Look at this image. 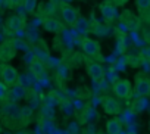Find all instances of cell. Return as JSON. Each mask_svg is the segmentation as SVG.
<instances>
[{
    "label": "cell",
    "instance_id": "cell-11",
    "mask_svg": "<svg viewBox=\"0 0 150 134\" xmlns=\"http://www.w3.org/2000/svg\"><path fill=\"white\" fill-rule=\"evenodd\" d=\"M30 71H31L37 78H40V77L44 74V71H46V66H44L43 60H41V59H37V57H33V60L30 62Z\"/></svg>",
    "mask_w": 150,
    "mask_h": 134
},
{
    "label": "cell",
    "instance_id": "cell-6",
    "mask_svg": "<svg viewBox=\"0 0 150 134\" xmlns=\"http://www.w3.org/2000/svg\"><path fill=\"white\" fill-rule=\"evenodd\" d=\"M100 13H102L105 22L112 24L115 21V18H116V8L109 2V0H106V2H103L100 5Z\"/></svg>",
    "mask_w": 150,
    "mask_h": 134
},
{
    "label": "cell",
    "instance_id": "cell-14",
    "mask_svg": "<svg viewBox=\"0 0 150 134\" xmlns=\"http://www.w3.org/2000/svg\"><path fill=\"white\" fill-rule=\"evenodd\" d=\"M11 96L13 100H21V99H25L27 97V89L22 86V84H15L12 86V90H11Z\"/></svg>",
    "mask_w": 150,
    "mask_h": 134
},
{
    "label": "cell",
    "instance_id": "cell-4",
    "mask_svg": "<svg viewBox=\"0 0 150 134\" xmlns=\"http://www.w3.org/2000/svg\"><path fill=\"white\" fill-rule=\"evenodd\" d=\"M83 52L88 56V57H99L100 55V43L97 40H91V38H84L81 43Z\"/></svg>",
    "mask_w": 150,
    "mask_h": 134
},
{
    "label": "cell",
    "instance_id": "cell-20",
    "mask_svg": "<svg viewBox=\"0 0 150 134\" xmlns=\"http://www.w3.org/2000/svg\"><path fill=\"white\" fill-rule=\"evenodd\" d=\"M8 96V87L0 81V100H5Z\"/></svg>",
    "mask_w": 150,
    "mask_h": 134
},
{
    "label": "cell",
    "instance_id": "cell-16",
    "mask_svg": "<svg viewBox=\"0 0 150 134\" xmlns=\"http://www.w3.org/2000/svg\"><path fill=\"white\" fill-rule=\"evenodd\" d=\"M33 116V109L30 106H22L19 108V113H18V119L22 122V124H28L30 119Z\"/></svg>",
    "mask_w": 150,
    "mask_h": 134
},
{
    "label": "cell",
    "instance_id": "cell-22",
    "mask_svg": "<svg viewBox=\"0 0 150 134\" xmlns=\"http://www.w3.org/2000/svg\"><path fill=\"white\" fill-rule=\"evenodd\" d=\"M144 108H146V99H141V100H138V102L134 105V109H135V111H138V112H140V111H143Z\"/></svg>",
    "mask_w": 150,
    "mask_h": 134
},
{
    "label": "cell",
    "instance_id": "cell-9",
    "mask_svg": "<svg viewBox=\"0 0 150 134\" xmlns=\"http://www.w3.org/2000/svg\"><path fill=\"white\" fill-rule=\"evenodd\" d=\"M16 55V47L9 43V41H5V43H0V60L3 62H8V60H12Z\"/></svg>",
    "mask_w": 150,
    "mask_h": 134
},
{
    "label": "cell",
    "instance_id": "cell-7",
    "mask_svg": "<svg viewBox=\"0 0 150 134\" xmlns=\"http://www.w3.org/2000/svg\"><path fill=\"white\" fill-rule=\"evenodd\" d=\"M88 75L91 77L93 81L99 83V81H103L105 78V69H103V66L99 63V62H88Z\"/></svg>",
    "mask_w": 150,
    "mask_h": 134
},
{
    "label": "cell",
    "instance_id": "cell-8",
    "mask_svg": "<svg viewBox=\"0 0 150 134\" xmlns=\"http://www.w3.org/2000/svg\"><path fill=\"white\" fill-rule=\"evenodd\" d=\"M103 111L106 115H118L121 113V103L115 97H105L103 100Z\"/></svg>",
    "mask_w": 150,
    "mask_h": 134
},
{
    "label": "cell",
    "instance_id": "cell-15",
    "mask_svg": "<svg viewBox=\"0 0 150 134\" xmlns=\"http://www.w3.org/2000/svg\"><path fill=\"white\" fill-rule=\"evenodd\" d=\"M24 25H25V19L21 18V16H12L8 21V27L11 30H13V31H21V28Z\"/></svg>",
    "mask_w": 150,
    "mask_h": 134
},
{
    "label": "cell",
    "instance_id": "cell-12",
    "mask_svg": "<svg viewBox=\"0 0 150 134\" xmlns=\"http://www.w3.org/2000/svg\"><path fill=\"white\" fill-rule=\"evenodd\" d=\"M2 112H3V115H5V116H9L11 119H13V118H18V113H19V106H18L15 102L5 103V105H3Z\"/></svg>",
    "mask_w": 150,
    "mask_h": 134
},
{
    "label": "cell",
    "instance_id": "cell-2",
    "mask_svg": "<svg viewBox=\"0 0 150 134\" xmlns=\"http://www.w3.org/2000/svg\"><path fill=\"white\" fill-rule=\"evenodd\" d=\"M113 93L118 99H128L132 93V86L128 80H118L113 84Z\"/></svg>",
    "mask_w": 150,
    "mask_h": 134
},
{
    "label": "cell",
    "instance_id": "cell-1",
    "mask_svg": "<svg viewBox=\"0 0 150 134\" xmlns=\"http://www.w3.org/2000/svg\"><path fill=\"white\" fill-rule=\"evenodd\" d=\"M0 78H2V83L6 86V87H12L18 83L19 80V75H18V71L11 65H5L2 71H0Z\"/></svg>",
    "mask_w": 150,
    "mask_h": 134
},
{
    "label": "cell",
    "instance_id": "cell-23",
    "mask_svg": "<svg viewBox=\"0 0 150 134\" xmlns=\"http://www.w3.org/2000/svg\"><path fill=\"white\" fill-rule=\"evenodd\" d=\"M127 2H128V0H112V5L113 6H124V5H127Z\"/></svg>",
    "mask_w": 150,
    "mask_h": 134
},
{
    "label": "cell",
    "instance_id": "cell-5",
    "mask_svg": "<svg viewBox=\"0 0 150 134\" xmlns=\"http://www.w3.org/2000/svg\"><path fill=\"white\" fill-rule=\"evenodd\" d=\"M60 15H62V19L65 21V24L69 25V27H75V24H77V21H78V12L69 5L62 6Z\"/></svg>",
    "mask_w": 150,
    "mask_h": 134
},
{
    "label": "cell",
    "instance_id": "cell-19",
    "mask_svg": "<svg viewBox=\"0 0 150 134\" xmlns=\"http://www.w3.org/2000/svg\"><path fill=\"white\" fill-rule=\"evenodd\" d=\"M3 2H5V5H6L9 9H12V8H16V6H19L22 0H3Z\"/></svg>",
    "mask_w": 150,
    "mask_h": 134
},
{
    "label": "cell",
    "instance_id": "cell-10",
    "mask_svg": "<svg viewBox=\"0 0 150 134\" xmlns=\"http://www.w3.org/2000/svg\"><path fill=\"white\" fill-rule=\"evenodd\" d=\"M43 27H44V30H46L47 33H60L62 28H63V25H62L56 18H53V16L44 18V21H43Z\"/></svg>",
    "mask_w": 150,
    "mask_h": 134
},
{
    "label": "cell",
    "instance_id": "cell-3",
    "mask_svg": "<svg viewBox=\"0 0 150 134\" xmlns=\"http://www.w3.org/2000/svg\"><path fill=\"white\" fill-rule=\"evenodd\" d=\"M134 90L137 97H147L150 94V80L146 75H137Z\"/></svg>",
    "mask_w": 150,
    "mask_h": 134
},
{
    "label": "cell",
    "instance_id": "cell-13",
    "mask_svg": "<svg viewBox=\"0 0 150 134\" xmlns=\"http://www.w3.org/2000/svg\"><path fill=\"white\" fill-rule=\"evenodd\" d=\"M122 131V122L116 118H112L106 124V133L108 134H121Z\"/></svg>",
    "mask_w": 150,
    "mask_h": 134
},
{
    "label": "cell",
    "instance_id": "cell-17",
    "mask_svg": "<svg viewBox=\"0 0 150 134\" xmlns=\"http://www.w3.org/2000/svg\"><path fill=\"white\" fill-rule=\"evenodd\" d=\"M135 6L141 15H146L150 9V0H135Z\"/></svg>",
    "mask_w": 150,
    "mask_h": 134
},
{
    "label": "cell",
    "instance_id": "cell-18",
    "mask_svg": "<svg viewBox=\"0 0 150 134\" xmlns=\"http://www.w3.org/2000/svg\"><path fill=\"white\" fill-rule=\"evenodd\" d=\"M22 3H24V9H25V12H28V13H33V12H35V9H37V0H22Z\"/></svg>",
    "mask_w": 150,
    "mask_h": 134
},
{
    "label": "cell",
    "instance_id": "cell-21",
    "mask_svg": "<svg viewBox=\"0 0 150 134\" xmlns=\"http://www.w3.org/2000/svg\"><path fill=\"white\" fill-rule=\"evenodd\" d=\"M62 109H63V112H65V115H72V112H74V109H72V105L71 103H68V102H65L63 105H62Z\"/></svg>",
    "mask_w": 150,
    "mask_h": 134
}]
</instances>
